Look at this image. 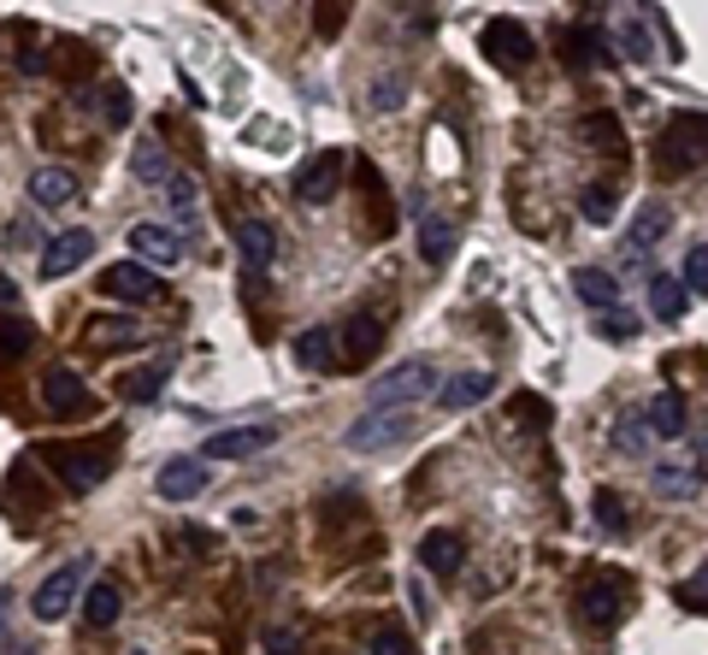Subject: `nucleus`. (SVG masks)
Masks as SVG:
<instances>
[{
    "label": "nucleus",
    "mask_w": 708,
    "mask_h": 655,
    "mask_svg": "<svg viewBox=\"0 0 708 655\" xmlns=\"http://www.w3.org/2000/svg\"><path fill=\"white\" fill-rule=\"evenodd\" d=\"M296 644H301L296 626H272L266 632V655H296Z\"/></svg>",
    "instance_id": "obj_43"
},
{
    "label": "nucleus",
    "mask_w": 708,
    "mask_h": 655,
    "mask_svg": "<svg viewBox=\"0 0 708 655\" xmlns=\"http://www.w3.org/2000/svg\"><path fill=\"white\" fill-rule=\"evenodd\" d=\"M160 384H166V372L160 367H142V372H130L124 378V402H154V396H160Z\"/></svg>",
    "instance_id": "obj_34"
},
{
    "label": "nucleus",
    "mask_w": 708,
    "mask_h": 655,
    "mask_svg": "<svg viewBox=\"0 0 708 655\" xmlns=\"http://www.w3.org/2000/svg\"><path fill=\"white\" fill-rule=\"evenodd\" d=\"M585 136L597 142V148H609V154H620V142H626V136H620V119H614V112H590V119H585Z\"/></svg>",
    "instance_id": "obj_35"
},
{
    "label": "nucleus",
    "mask_w": 708,
    "mask_h": 655,
    "mask_svg": "<svg viewBox=\"0 0 708 655\" xmlns=\"http://www.w3.org/2000/svg\"><path fill=\"white\" fill-rule=\"evenodd\" d=\"M89 331H100V343H119V348H136L142 337H148V331H142L136 319H95Z\"/></svg>",
    "instance_id": "obj_33"
},
{
    "label": "nucleus",
    "mask_w": 708,
    "mask_h": 655,
    "mask_svg": "<svg viewBox=\"0 0 708 655\" xmlns=\"http://www.w3.org/2000/svg\"><path fill=\"white\" fill-rule=\"evenodd\" d=\"M71 195H77V178H71L65 166H41L36 178H31V201H36V207H48V213L65 207Z\"/></svg>",
    "instance_id": "obj_20"
},
{
    "label": "nucleus",
    "mask_w": 708,
    "mask_h": 655,
    "mask_svg": "<svg viewBox=\"0 0 708 655\" xmlns=\"http://www.w3.org/2000/svg\"><path fill=\"white\" fill-rule=\"evenodd\" d=\"M0 308H19V284H12L7 272H0Z\"/></svg>",
    "instance_id": "obj_50"
},
{
    "label": "nucleus",
    "mask_w": 708,
    "mask_h": 655,
    "mask_svg": "<svg viewBox=\"0 0 708 655\" xmlns=\"http://www.w3.org/2000/svg\"><path fill=\"white\" fill-rule=\"evenodd\" d=\"M130 655H148V650H130Z\"/></svg>",
    "instance_id": "obj_52"
},
{
    "label": "nucleus",
    "mask_w": 708,
    "mask_h": 655,
    "mask_svg": "<svg viewBox=\"0 0 708 655\" xmlns=\"http://www.w3.org/2000/svg\"><path fill=\"white\" fill-rule=\"evenodd\" d=\"M561 60L567 66H597L602 60V36L597 31H561Z\"/></svg>",
    "instance_id": "obj_29"
},
{
    "label": "nucleus",
    "mask_w": 708,
    "mask_h": 655,
    "mask_svg": "<svg viewBox=\"0 0 708 655\" xmlns=\"http://www.w3.org/2000/svg\"><path fill=\"white\" fill-rule=\"evenodd\" d=\"M685 284H679V278H649V313H656V319H668V325H673V319L679 313H685Z\"/></svg>",
    "instance_id": "obj_26"
},
{
    "label": "nucleus",
    "mask_w": 708,
    "mask_h": 655,
    "mask_svg": "<svg viewBox=\"0 0 708 655\" xmlns=\"http://www.w3.org/2000/svg\"><path fill=\"white\" fill-rule=\"evenodd\" d=\"M508 414H514V419H538V426H549V402H543V396H514Z\"/></svg>",
    "instance_id": "obj_42"
},
{
    "label": "nucleus",
    "mask_w": 708,
    "mask_h": 655,
    "mask_svg": "<svg viewBox=\"0 0 708 655\" xmlns=\"http://www.w3.org/2000/svg\"><path fill=\"white\" fill-rule=\"evenodd\" d=\"M372 655H413V644L396 632V626H379V632H372Z\"/></svg>",
    "instance_id": "obj_41"
},
{
    "label": "nucleus",
    "mask_w": 708,
    "mask_h": 655,
    "mask_svg": "<svg viewBox=\"0 0 708 655\" xmlns=\"http://www.w3.org/2000/svg\"><path fill=\"white\" fill-rule=\"evenodd\" d=\"M31 348V325H0V355H24Z\"/></svg>",
    "instance_id": "obj_44"
},
{
    "label": "nucleus",
    "mask_w": 708,
    "mask_h": 655,
    "mask_svg": "<svg viewBox=\"0 0 708 655\" xmlns=\"http://www.w3.org/2000/svg\"><path fill=\"white\" fill-rule=\"evenodd\" d=\"M119 608H124L119 585H89V591H83V620H89V626H112V620H119Z\"/></svg>",
    "instance_id": "obj_27"
},
{
    "label": "nucleus",
    "mask_w": 708,
    "mask_h": 655,
    "mask_svg": "<svg viewBox=\"0 0 708 655\" xmlns=\"http://www.w3.org/2000/svg\"><path fill=\"white\" fill-rule=\"evenodd\" d=\"M130 178H136V183H166L171 178L166 142H136V154H130Z\"/></svg>",
    "instance_id": "obj_25"
},
{
    "label": "nucleus",
    "mask_w": 708,
    "mask_h": 655,
    "mask_svg": "<svg viewBox=\"0 0 708 655\" xmlns=\"http://www.w3.org/2000/svg\"><path fill=\"white\" fill-rule=\"evenodd\" d=\"M668 225H673V207L668 201H644L638 218H632V237H626V249L632 254H649L661 237H668Z\"/></svg>",
    "instance_id": "obj_17"
},
{
    "label": "nucleus",
    "mask_w": 708,
    "mask_h": 655,
    "mask_svg": "<svg viewBox=\"0 0 708 655\" xmlns=\"http://www.w3.org/2000/svg\"><path fill=\"white\" fill-rule=\"evenodd\" d=\"M154 490H160V502H195L201 490H207V461H201V455L166 461L160 478H154Z\"/></svg>",
    "instance_id": "obj_9"
},
{
    "label": "nucleus",
    "mask_w": 708,
    "mask_h": 655,
    "mask_svg": "<svg viewBox=\"0 0 708 655\" xmlns=\"http://www.w3.org/2000/svg\"><path fill=\"white\" fill-rule=\"evenodd\" d=\"M638 426H644V419H626V426H620V431H614V443H620V449H626V455H632V449H644V443H649V437H644Z\"/></svg>",
    "instance_id": "obj_45"
},
{
    "label": "nucleus",
    "mask_w": 708,
    "mask_h": 655,
    "mask_svg": "<svg viewBox=\"0 0 708 655\" xmlns=\"http://www.w3.org/2000/svg\"><path fill=\"white\" fill-rule=\"evenodd\" d=\"M379 348H384V325H379V319H355V325H343V360H349V367H367Z\"/></svg>",
    "instance_id": "obj_22"
},
{
    "label": "nucleus",
    "mask_w": 708,
    "mask_h": 655,
    "mask_svg": "<svg viewBox=\"0 0 708 655\" xmlns=\"http://www.w3.org/2000/svg\"><path fill=\"white\" fill-rule=\"evenodd\" d=\"M656 159H661V171H668V178H679V171H697V166H703V112H697V107L679 112V119H673L668 130H661Z\"/></svg>",
    "instance_id": "obj_5"
},
{
    "label": "nucleus",
    "mask_w": 708,
    "mask_h": 655,
    "mask_svg": "<svg viewBox=\"0 0 708 655\" xmlns=\"http://www.w3.org/2000/svg\"><path fill=\"white\" fill-rule=\"evenodd\" d=\"M19 71H24V78H41V71H48V53H41V48H19Z\"/></svg>",
    "instance_id": "obj_47"
},
{
    "label": "nucleus",
    "mask_w": 708,
    "mask_h": 655,
    "mask_svg": "<svg viewBox=\"0 0 708 655\" xmlns=\"http://www.w3.org/2000/svg\"><path fill=\"white\" fill-rule=\"evenodd\" d=\"M290 355H296V367H308V372H337V337H331L325 325L301 331L290 343Z\"/></svg>",
    "instance_id": "obj_18"
},
{
    "label": "nucleus",
    "mask_w": 708,
    "mask_h": 655,
    "mask_svg": "<svg viewBox=\"0 0 708 655\" xmlns=\"http://www.w3.org/2000/svg\"><path fill=\"white\" fill-rule=\"evenodd\" d=\"M620 53H626V60H649V36L638 31V19L620 24Z\"/></svg>",
    "instance_id": "obj_40"
},
{
    "label": "nucleus",
    "mask_w": 708,
    "mask_h": 655,
    "mask_svg": "<svg viewBox=\"0 0 708 655\" xmlns=\"http://www.w3.org/2000/svg\"><path fill=\"white\" fill-rule=\"evenodd\" d=\"M343 19H349V0H320V7H313V36L331 41L343 31Z\"/></svg>",
    "instance_id": "obj_36"
},
{
    "label": "nucleus",
    "mask_w": 708,
    "mask_h": 655,
    "mask_svg": "<svg viewBox=\"0 0 708 655\" xmlns=\"http://www.w3.org/2000/svg\"><path fill=\"white\" fill-rule=\"evenodd\" d=\"M12 249H31V242H36V225H24V218H19V225H12Z\"/></svg>",
    "instance_id": "obj_49"
},
{
    "label": "nucleus",
    "mask_w": 708,
    "mask_h": 655,
    "mask_svg": "<svg viewBox=\"0 0 708 655\" xmlns=\"http://www.w3.org/2000/svg\"><path fill=\"white\" fill-rule=\"evenodd\" d=\"M130 112H136V107H130V90H124V83H107V90H100V119H107V124H130Z\"/></svg>",
    "instance_id": "obj_38"
},
{
    "label": "nucleus",
    "mask_w": 708,
    "mask_h": 655,
    "mask_svg": "<svg viewBox=\"0 0 708 655\" xmlns=\"http://www.w3.org/2000/svg\"><path fill=\"white\" fill-rule=\"evenodd\" d=\"M614 207H620V189L614 183H590L585 195H579V213L590 218V225H609Z\"/></svg>",
    "instance_id": "obj_30"
},
{
    "label": "nucleus",
    "mask_w": 708,
    "mask_h": 655,
    "mask_svg": "<svg viewBox=\"0 0 708 655\" xmlns=\"http://www.w3.org/2000/svg\"><path fill=\"white\" fill-rule=\"evenodd\" d=\"M626 603H632V585L620 573H590L579 585V620L597 626V632H614L626 620Z\"/></svg>",
    "instance_id": "obj_3"
},
{
    "label": "nucleus",
    "mask_w": 708,
    "mask_h": 655,
    "mask_svg": "<svg viewBox=\"0 0 708 655\" xmlns=\"http://www.w3.org/2000/svg\"><path fill=\"white\" fill-rule=\"evenodd\" d=\"M396 100H401L396 95V78H384L379 90H372V107H379V112H396Z\"/></svg>",
    "instance_id": "obj_48"
},
{
    "label": "nucleus",
    "mask_w": 708,
    "mask_h": 655,
    "mask_svg": "<svg viewBox=\"0 0 708 655\" xmlns=\"http://www.w3.org/2000/svg\"><path fill=\"white\" fill-rule=\"evenodd\" d=\"M41 402H48L53 414H89L95 407V396L83 390V378L65 372V367H53L48 378H41Z\"/></svg>",
    "instance_id": "obj_15"
},
{
    "label": "nucleus",
    "mask_w": 708,
    "mask_h": 655,
    "mask_svg": "<svg viewBox=\"0 0 708 655\" xmlns=\"http://www.w3.org/2000/svg\"><path fill=\"white\" fill-rule=\"evenodd\" d=\"M656 490H661V497H697V490H703V478L697 473H685V467H656Z\"/></svg>",
    "instance_id": "obj_31"
},
{
    "label": "nucleus",
    "mask_w": 708,
    "mask_h": 655,
    "mask_svg": "<svg viewBox=\"0 0 708 655\" xmlns=\"http://www.w3.org/2000/svg\"><path fill=\"white\" fill-rule=\"evenodd\" d=\"M644 426L656 431V437H685V426H691V407H685V396H679V390H661V396L649 402Z\"/></svg>",
    "instance_id": "obj_19"
},
{
    "label": "nucleus",
    "mask_w": 708,
    "mask_h": 655,
    "mask_svg": "<svg viewBox=\"0 0 708 655\" xmlns=\"http://www.w3.org/2000/svg\"><path fill=\"white\" fill-rule=\"evenodd\" d=\"M83 585H89V561L53 567V573L36 585V596H31V615H36V620H65L71 603L83 596Z\"/></svg>",
    "instance_id": "obj_6"
},
{
    "label": "nucleus",
    "mask_w": 708,
    "mask_h": 655,
    "mask_svg": "<svg viewBox=\"0 0 708 655\" xmlns=\"http://www.w3.org/2000/svg\"><path fill=\"white\" fill-rule=\"evenodd\" d=\"M89 254H95L89 230H60V237H48V249H41V278H65V272H77Z\"/></svg>",
    "instance_id": "obj_12"
},
{
    "label": "nucleus",
    "mask_w": 708,
    "mask_h": 655,
    "mask_svg": "<svg viewBox=\"0 0 708 655\" xmlns=\"http://www.w3.org/2000/svg\"><path fill=\"white\" fill-rule=\"evenodd\" d=\"M41 461H48V467H60V485L65 490H95L100 478L112 473V443H41L36 449Z\"/></svg>",
    "instance_id": "obj_1"
},
{
    "label": "nucleus",
    "mask_w": 708,
    "mask_h": 655,
    "mask_svg": "<svg viewBox=\"0 0 708 655\" xmlns=\"http://www.w3.org/2000/svg\"><path fill=\"white\" fill-rule=\"evenodd\" d=\"M130 254H136L142 266H178V260H183V237L171 225H136V230H130Z\"/></svg>",
    "instance_id": "obj_13"
},
{
    "label": "nucleus",
    "mask_w": 708,
    "mask_h": 655,
    "mask_svg": "<svg viewBox=\"0 0 708 655\" xmlns=\"http://www.w3.org/2000/svg\"><path fill=\"white\" fill-rule=\"evenodd\" d=\"M100 296H112V301H154L160 296V284H154V272L142 266V260H124V266H107L100 272Z\"/></svg>",
    "instance_id": "obj_11"
},
{
    "label": "nucleus",
    "mask_w": 708,
    "mask_h": 655,
    "mask_svg": "<svg viewBox=\"0 0 708 655\" xmlns=\"http://www.w3.org/2000/svg\"><path fill=\"white\" fill-rule=\"evenodd\" d=\"M484 53H490L496 66L519 71V66H531L538 41H531V31H526L519 19H490V24H484Z\"/></svg>",
    "instance_id": "obj_8"
},
{
    "label": "nucleus",
    "mask_w": 708,
    "mask_h": 655,
    "mask_svg": "<svg viewBox=\"0 0 708 655\" xmlns=\"http://www.w3.org/2000/svg\"><path fill=\"white\" fill-rule=\"evenodd\" d=\"M490 390H496V378H490V372H460V378H443V384L431 390V402H437L443 414H460V407H479Z\"/></svg>",
    "instance_id": "obj_14"
},
{
    "label": "nucleus",
    "mask_w": 708,
    "mask_h": 655,
    "mask_svg": "<svg viewBox=\"0 0 708 655\" xmlns=\"http://www.w3.org/2000/svg\"><path fill=\"white\" fill-rule=\"evenodd\" d=\"M573 289H579V301H585L590 313H614V308H620V284L609 278V272L579 266V272H573Z\"/></svg>",
    "instance_id": "obj_21"
},
{
    "label": "nucleus",
    "mask_w": 708,
    "mask_h": 655,
    "mask_svg": "<svg viewBox=\"0 0 708 655\" xmlns=\"http://www.w3.org/2000/svg\"><path fill=\"white\" fill-rule=\"evenodd\" d=\"M343 171H349V154L343 148H325V154H313V159H301V171H296V195L301 201H331L343 189Z\"/></svg>",
    "instance_id": "obj_7"
},
{
    "label": "nucleus",
    "mask_w": 708,
    "mask_h": 655,
    "mask_svg": "<svg viewBox=\"0 0 708 655\" xmlns=\"http://www.w3.org/2000/svg\"><path fill=\"white\" fill-rule=\"evenodd\" d=\"M237 249H242V266L249 272H266L272 266V230L260 218H242L237 225Z\"/></svg>",
    "instance_id": "obj_24"
},
{
    "label": "nucleus",
    "mask_w": 708,
    "mask_h": 655,
    "mask_svg": "<svg viewBox=\"0 0 708 655\" xmlns=\"http://www.w3.org/2000/svg\"><path fill=\"white\" fill-rule=\"evenodd\" d=\"M449 249H455V230L443 225V218H419V254H425L431 266H443Z\"/></svg>",
    "instance_id": "obj_28"
},
{
    "label": "nucleus",
    "mask_w": 708,
    "mask_h": 655,
    "mask_svg": "<svg viewBox=\"0 0 708 655\" xmlns=\"http://www.w3.org/2000/svg\"><path fill=\"white\" fill-rule=\"evenodd\" d=\"M460 561H467V549H460L455 532H425L419 537V567H425V573L449 579V573H460Z\"/></svg>",
    "instance_id": "obj_16"
},
{
    "label": "nucleus",
    "mask_w": 708,
    "mask_h": 655,
    "mask_svg": "<svg viewBox=\"0 0 708 655\" xmlns=\"http://www.w3.org/2000/svg\"><path fill=\"white\" fill-rule=\"evenodd\" d=\"M160 195H166V213L178 218V225H195V218H201V189H195V178L171 171V178L160 183Z\"/></svg>",
    "instance_id": "obj_23"
},
{
    "label": "nucleus",
    "mask_w": 708,
    "mask_h": 655,
    "mask_svg": "<svg viewBox=\"0 0 708 655\" xmlns=\"http://www.w3.org/2000/svg\"><path fill=\"white\" fill-rule=\"evenodd\" d=\"M590 508H597V520H602V532H626V502H620V490H609V485H602L597 490V497H590Z\"/></svg>",
    "instance_id": "obj_32"
},
{
    "label": "nucleus",
    "mask_w": 708,
    "mask_h": 655,
    "mask_svg": "<svg viewBox=\"0 0 708 655\" xmlns=\"http://www.w3.org/2000/svg\"><path fill=\"white\" fill-rule=\"evenodd\" d=\"M266 443H278V426H230V431L201 443V461H242V455H254V449H266Z\"/></svg>",
    "instance_id": "obj_10"
},
{
    "label": "nucleus",
    "mask_w": 708,
    "mask_h": 655,
    "mask_svg": "<svg viewBox=\"0 0 708 655\" xmlns=\"http://www.w3.org/2000/svg\"><path fill=\"white\" fill-rule=\"evenodd\" d=\"M0 620H7V591H0Z\"/></svg>",
    "instance_id": "obj_51"
},
{
    "label": "nucleus",
    "mask_w": 708,
    "mask_h": 655,
    "mask_svg": "<svg viewBox=\"0 0 708 655\" xmlns=\"http://www.w3.org/2000/svg\"><path fill=\"white\" fill-rule=\"evenodd\" d=\"M431 390H437V367L431 360H401L389 378L372 384V407H419L431 402Z\"/></svg>",
    "instance_id": "obj_4"
},
{
    "label": "nucleus",
    "mask_w": 708,
    "mask_h": 655,
    "mask_svg": "<svg viewBox=\"0 0 708 655\" xmlns=\"http://www.w3.org/2000/svg\"><path fill=\"white\" fill-rule=\"evenodd\" d=\"M679 278H685V296H703V284H708V242H691V249H685V272H679Z\"/></svg>",
    "instance_id": "obj_37"
},
{
    "label": "nucleus",
    "mask_w": 708,
    "mask_h": 655,
    "mask_svg": "<svg viewBox=\"0 0 708 655\" xmlns=\"http://www.w3.org/2000/svg\"><path fill=\"white\" fill-rule=\"evenodd\" d=\"M408 431H413V407H372V414H360L355 426L343 431V449H349V455H384V449H396Z\"/></svg>",
    "instance_id": "obj_2"
},
{
    "label": "nucleus",
    "mask_w": 708,
    "mask_h": 655,
    "mask_svg": "<svg viewBox=\"0 0 708 655\" xmlns=\"http://www.w3.org/2000/svg\"><path fill=\"white\" fill-rule=\"evenodd\" d=\"M673 596H679V608H691V615H703V603H708V573L697 567V573H691V579H685V585H679Z\"/></svg>",
    "instance_id": "obj_39"
},
{
    "label": "nucleus",
    "mask_w": 708,
    "mask_h": 655,
    "mask_svg": "<svg viewBox=\"0 0 708 655\" xmlns=\"http://www.w3.org/2000/svg\"><path fill=\"white\" fill-rule=\"evenodd\" d=\"M602 337H609V343H626V337H632V319H620V308L602 313Z\"/></svg>",
    "instance_id": "obj_46"
}]
</instances>
